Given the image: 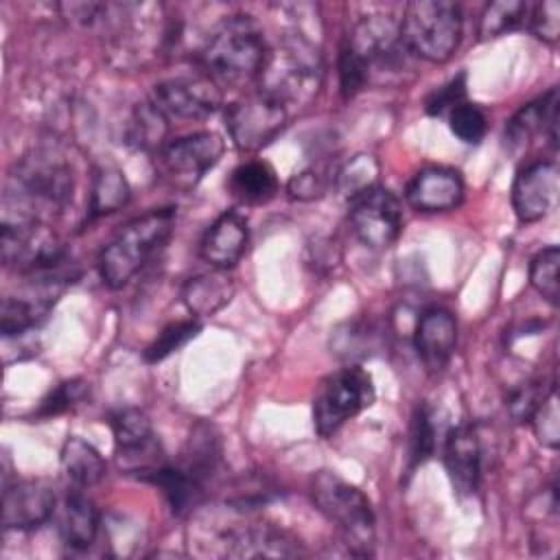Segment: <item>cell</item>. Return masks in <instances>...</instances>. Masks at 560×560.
<instances>
[{"instance_id": "cell-1", "label": "cell", "mask_w": 560, "mask_h": 560, "mask_svg": "<svg viewBox=\"0 0 560 560\" xmlns=\"http://www.w3.org/2000/svg\"><path fill=\"white\" fill-rule=\"evenodd\" d=\"M72 188V166L61 155L37 149L24 155L9 175L2 219L44 221V217L66 210Z\"/></svg>"}, {"instance_id": "cell-2", "label": "cell", "mask_w": 560, "mask_h": 560, "mask_svg": "<svg viewBox=\"0 0 560 560\" xmlns=\"http://www.w3.org/2000/svg\"><path fill=\"white\" fill-rule=\"evenodd\" d=\"M98 20L109 24L107 52L122 68H144L177 37L160 4H103Z\"/></svg>"}, {"instance_id": "cell-3", "label": "cell", "mask_w": 560, "mask_h": 560, "mask_svg": "<svg viewBox=\"0 0 560 560\" xmlns=\"http://www.w3.org/2000/svg\"><path fill=\"white\" fill-rule=\"evenodd\" d=\"M267 50L260 26L249 15H232L212 31L199 61L219 88H241L258 79Z\"/></svg>"}, {"instance_id": "cell-4", "label": "cell", "mask_w": 560, "mask_h": 560, "mask_svg": "<svg viewBox=\"0 0 560 560\" xmlns=\"http://www.w3.org/2000/svg\"><path fill=\"white\" fill-rule=\"evenodd\" d=\"M175 228L173 208H155L125 223L98 256V271L109 289L125 287L166 243Z\"/></svg>"}, {"instance_id": "cell-5", "label": "cell", "mask_w": 560, "mask_h": 560, "mask_svg": "<svg viewBox=\"0 0 560 560\" xmlns=\"http://www.w3.org/2000/svg\"><path fill=\"white\" fill-rule=\"evenodd\" d=\"M256 81L258 92L282 107L308 103L322 83L319 57L306 42L287 39L267 50Z\"/></svg>"}, {"instance_id": "cell-6", "label": "cell", "mask_w": 560, "mask_h": 560, "mask_svg": "<svg viewBox=\"0 0 560 560\" xmlns=\"http://www.w3.org/2000/svg\"><path fill=\"white\" fill-rule=\"evenodd\" d=\"M462 37V7L448 0H413L400 20V39L407 52L442 63L451 59Z\"/></svg>"}, {"instance_id": "cell-7", "label": "cell", "mask_w": 560, "mask_h": 560, "mask_svg": "<svg viewBox=\"0 0 560 560\" xmlns=\"http://www.w3.org/2000/svg\"><path fill=\"white\" fill-rule=\"evenodd\" d=\"M317 510L335 523L354 553H370L374 540V510L370 499L339 475L322 470L311 486Z\"/></svg>"}, {"instance_id": "cell-8", "label": "cell", "mask_w": 560, "mask_h": 560, "mask_svg": "<svg viewBox=\"0 0 560 560\" xmlns=\"http://www.w3.org/2000/svg\"><path fill=\"white\" fill-rule=\"evenodd\" d=\"M376 398L372 376L359 368L348 365L326 376L313 398V422L322 438L337 433L350 418L368 409Z\"/></svg>"}, {"instance_id": "cell-9", "label": "cell", "mask_w": 560, "mask_h": 560, "mask_svg": "<svg viewBox=\"0 0 560 560\" xmlns=\"http://www.w3.org/2000/svg\"><path fill=\"white\" fill-rule=\"evenodd\" d=\"M223 140L214 131H197L166 142L155 153L158 175L175 190H192L221 160Z\"/></svg>"}, {"instance_id": "cell-10", "label": "cell", "mask_w": 560, "mask_h": 560, "mask_svg": "<svg viewBox=\"0 0 560 560\" xmlns=\"http://www.w3.org/2000/svg\"><path fill=\"white\" fill-rule=\"evenodd\" d=\"M287 125V107L254 92L232 103L225 112V127L241 151H258L269 144Z\"/></svg>"}, {"instance_id": "cell-11", "label": "cell", "mask_w": 560, "mask_h": 560, "mask_svg": "<svg viewBox=\"0 0 560 560\" xmlns=\"http://www.w3.org/2000/svg\"><path fill=\"white\" fill-rule=\"evenodd\" d=\"M348 217L357 238L372 249L389 247L402 230L400 201L383 186H372L350 199Z\"/></svg>"}, {"instance_id": "cell-12", "label": "cell", "mask_w": 560, "mask_h": 560, "mask_svg": "<svg viewBox=\"0 0 560 560\" xmlns=\"http://www.w3.org/2000/svg\"><path fill=\"white\" fill-rule=\"evenodd\" d=\"M151 101L166 114V118L201 120L219 109L221 88L203 72L195 77H175L160 81L153 88Z\"/></svg>"}, {"instance_id": "cell-13", "label": "cell", "mask_w": 560, "mask_h": 560, "mask_svg": "<svg viewBox=\"0 0 560 560\" xmlns=\"http://www.w3.org/2000/svg\"><path fill=\"white\" fill-rule=\"evenodd\" d=\"M109 422L116 442V457L125 470L144 475L162 466V448L144 411L133 407L120 409Z\"/></svg>"}, {"instance_id": "cell-14", "label": "cell", "mask_w": 560, "mask_h": 560, "mask_svg": "<svg viewBox=\"0 0 560 560\" xmlns=\"http://www.w3.org/2000/svg\"><path fill=\"white\" fill-rule=\"evenodd\" d=\"M560 195V173L553 162H532L514 179L512 208L521 223H534L547 217Z\"/></svg>"}, {"instance_id": "cell-15", "label": "cell", "mask_w": 560, "mask_h": 560, "mask_svg": "<svg viewBox=\"0 0 560 560\" xmlns=\"http://www.w3.org/2000/svg\"><path fill=\"white\" fill-rule=\"evenodd\" d=\"M225 556L232 558H295L304 549L295 536L269 523H243L221 532Z\"/></svg>"}, {"instance_id": "cell-16", "label": "cell", "mask_w": 560, "mask_h": 560, "mask_svg": "<svg viewBox=\"0 0 560 560\" xmlns=\"http://www.w3.org/2000/svg\"><path fill=\"white\" fill-rule=\"evenodd\" d=\"M346 42L368 63L370 72L376 66L389 68L402 59L400 50L405 46L400 39V20H396L387 13L361 18L354 24L352 35Z\"/></svg>"}, {"instance_id": "cell-17", "label": "cell", "mask_w": 560, "mask_h": 560, "mask_svg": "<svg viewBox=\"0 0 560 560\" xmlns=\"http://www.w3.org/2000/svg\"><path fill=\"white\" fill-rule=\"evenodd\" d=\"M55 512V492L39 479H20L2 492V525L7 529H35Z\"/></svg>"}, {"instance_id": "cell-18", "label": "cell", "mask_w": 560, "mask_h": 560, "mask_svg": "<svg viewBox=\"0 0 560 560\" xmlns=\"http://www.w3.org/2000/svg\"><path fill=\"white\" fill-rule=\"evenodd\" d=\"M405 197L420 212L453 210L464 197V182L453 168L427 166L411 177Z\"/></svg>"}, {"instance_id": "cell-19", "label": "cell", "mask_w": 560, "mask_h": 560, "mask_svg": "<svg viewBox=\"0 0 560 560\" xmlns=\"http://www.w3.org/2000/svg\"><path fill=\"white\" fill-rule=\"evenodd\" d=\"M444 466L453 490L459 497H468L477 490L481 472V446L470 424H459L448 431L444 442Z\"/></svg>"}, {"instance_id": "cell-20", "label": "cell", "mask_w": 560, "mask_h": 560, "mask_svg": "<svg viewBox=\"0 0 560 560\" xmlns=\"http://www.w3.org/2000/svg\"><path fill=\"white\" fill-rule=\"evenodd\" d=\"M418 357L431 372H440L457 343V322L446 308H429L420 315L413 332Z\"/></svg>"}, {"instance_id": "cell-21", "label": "cell", "mask_w": 560, "mask_h": 560, "mask_svg": "<svg viewBox=\"0 0 560 560\" xmlns=\"http://www.w3.org/2000/svg\"><path fill=\"white\" fill-rule=\"evenodd\" d=\"M247 245V223L238 212H223L217 221L206 230L199 254L214 269L232 267L245 252Z\"/></svg>"}, {"instance_id": "cell-22", "label": "cell", "mask_w": 560, "mask_h": 560, "mask_svg": "<svg viewBox=\"0 0 560 560\" xmlns=\"http://www.w3.org/2000/svg\"><path fill=\"white\" fill-rule=\"evenodd\" d=\"M534 136H542L551 147L558 144V90L551 88L542 98L523 105L505 127V138L514 147H525Z\"/></svg>"}, {"instance_id": "cell-23", "label": "cell", "mask_w": 560, "mask_h": 560, "mask_svg": "<svg viewBox=\"0 0 560 560\" xmlns=\"http://www.w3.org/2000/svg\"><path fill=\"white\" fill-rule=\"evenodd\" d=\"M57 529L66 547L74 551H83L92 547L98 536V529H101L98 510L88 497H83L81 492H72L63 499L57 512Z\"/></svg>"}, {"instance_id": "cell-24", "label": "cell", "mask_w": 560, "mask_h": 560, "mask_svg": "<svg viewBox=\"0 0 560 560\" xmlns=\"http://www.w3.org/2000/svg\"><path fill=\"white\" fill-rule=\"evenodd\" d=\"M234 295L232 278L225 269H214L190 278L182 289V300L192 315L206 317L223 308Z\"/></svg>"}, {"instance_id": "cell-25", "label": "cell", "mask_w": 560, "mask_h": 560, "mask_svg": "<svg viewBox=\"0 0 560 560\" xmlns=\"http://www.w3.org/2000/svg\"><path fill=\"white\" fill-rule=\"evenodd\" d=\"M140 477L162 490L173 514L190 512L192 508L199 505V501L203 497V483L197 481L192 475H188L182 466L162 464Z\"/></svg>"}, {"instance_id": "cell-26", "label": "cell", "mask_w": 560, "mask_h": 560, "mask_svg": "<svg viewBox=\"0 0 560 560\" xmlns=\"http://www.w3.org/2000/svg\"><path fill=\"white\" fill-rule=\"evenodd\" d=\"M230 192L245 206H262L271 201L278 192V175L276 171L262 162L252 160L238 164L228 182Z\"/></svg>"}, {"instance_id": "cell-27", "label": "cell", "mask_w": 560, "mask_h": 560, "mask_svg": "<svg viewBox=\"0 0 560 560\" xmlns=\"http://www.w3.org/2000/svg\"><path fill=\"white\" fill-rule=\"evenodd\" d=\"M61 470L74 488H90L105 477V459L90 442L70 435L61 446Z\"/></svg>"}, {"instance_id": "cell-28", "label": "cell", "mask_w": 560, "mask_h": 560, "mask_svg": "<svg viewBox=\"0 0 560 560\" xmlns=\"http://www.w3.org/2000/svg\"><path fill=\"white\" fill-rule=\"evenodd\" d=\"M221 457V442L219 435L208 424H197L188 438V446L184 453L182 468L192 475L197 481L206 483L214 472Z\"/></svg>"}, {"instance_id": "cell-29", "label": "cell", "mask_w": 560, "mask_h": 560, "mask_svg": "<svg viewBox=\"0 0 560 560\" xmlns=\"http://www.w3.org/2000/svg\"><path fill=\"white\" fill-rule=\"evenodd\" d=\"M129 201V184L116 166H101L92 179L90 217H103L120 210Z\"/></svg>"}, {"instance_id": "cell-30", "label": "cell", "mask_w": 560, "mask_h": 560, "mask_svg": "<svg viewBox=\"0 0 560 560\" xmlns=\"http://www.w3.org/2000/svg\"><path fill=\"white\" fill-rule=\"evenodd\" d=\"M168 118L166 114L149 98L133 109L129 125V142L144 151H160L166 144Z\"/></svg>"}, {"instance_id": "cell-31", "label": "cell", "mask_w": 560, "mask_h": 560, "mask_svg": "<svg viewBox=\"0 0 560 560\" xmlns=\"http://www.w3.org/2000/svg\"><path fill=\"white\" fill-rule=\"evenodd\" d=\"M527 4L518 2V0H499V2H490L479 20V35L481 39H490V37H501L514 28H518L521 24H525L527 18Z\"/></svg>"}, {"instance_id": "cell-32", "label": "cell", "mask_w": 560, "mask_h": 560, "mask_svg": "<svg viewBox=\"0 0 560 560\" xmlns=\"http://www.w3.org/2000/svg\"><path fill=\"white\" fill-rule=\"evenodd\" d=\"M376 179H378V162L368 153H359V155L350 158L335 173V188L346 199H354L363 190L376 186Z\"/></svg>"}, {"instance_id": "cell-33", "label": "cell", "mask_w": 560, "mask_h": 560, "mask_svg": "<svg viewBox=\"0 0 560 560\" xmlns=\"http://www.w3.org/2000/svg\"><path fill=\"white\" fill-rule=\"evenodd\" d=\"M558 267H560V249L556 245H549L540 249L532 262H529V282L547 300L549 304H558L560 284H558Z\"/></svg>"}, {"instance_id": "cell-34", "label": "cell", "mask_w": 560, "mask_h": 560, "mask_svg": "<svg viewBox=\"0 0 560 560\" xmlns=\"http://www.w3.org/2000/svg\"><path fill=\"white\" fill-rule=\"evenodd\" d=\"M556 389L553 378H536L518 385L508 398V411L516 422H529L534 411L542 405V400Z\"/></svg>"}, {"instance_id": "cell-35", "label": "cell", "mask_w": 560, "mask_h": 560, "mask_svg": "<svg viewBox=\"0 0 560 560\" xmlns=\"http://www.w3.org/2000/svg\"><path fill=\"white\" fill-rule=\"evenodd\" d=\"M199 322L184 319V322H173L168 324L144 350V359L151 363H158L173 354L177 348H182L186 341H190L199 332Z\"/></svg>"}, {"instance_id": "cell-36", "label": "cell", "mask_w": 560, "mask_h": 560, "mask_svg": "<svg viewBox=\"0 0 560 560\" xmlns=\"http://www.w3.org/2000/svg\"><path fill=\"white\" fill-rule=\"evenodd\" d=\"M448 127L462 142L477 144L486 136L488 118L475 103L462 101L448 112Z\"/></svg>"}, {"instance_id": "cell-37", "label": "cell", "mask_w": 560, "mask_h": 560, "mask_svg": "<svg viewBox=\"0 0 560 560\" xmlns=\"http://www.w3.org/2000/svg\"><path fill=\"white\" fill-rule=\"evenodd\" d=\"M88 383L72 378V381H63L59 383L37 407L35 416L37 418H52L59 413H66L70 409H74L77 405H81L88 398Z\"/></svg>"}, {"instance_id": "cell-38", "label": "cell", "mask_w": 560, "mask_h": 560, "mask_svg": "<svg viewBox=\"0 0 560 560\" xmlns=\"http://www.w3.org/2000/svg\"><path fill=\"white\" fill-rule=\"evenodd\" d=\"M435 451V424L427 407H420L411 418L409 431V459L411 466L427 462Z\"/></svg>"}, {"instance_id": "cell-39", "label": "cell", "mask_w": 560, "mask_h": 560, "mask_svg": "<svg viewBox=\"0 0 560 560\" xmlns=\"http://www.w3.org/2000/svg\"><path fill=\"white\" fill-rule=\"evenodd\" d=\"M368 79H370L368 63L348 46V42H343V46L339 50V88H341V96L346 101L357 96L365 88Z\"/></svg>"}, {"instance_id": "cell-40", "label": "cell", "mask_w": 560, "mask_h": 560, "mask_svg": "<svg viewBox=\"0 0 560 560\" xmlns=\"http://www.w3.org/2000/svg\"><path fill=\"white\" fill-rule=\"evenodd\" d=\"M330 184H335V175H330L328 168L308 166L289 179L287 190L293 199L311 201V199H319L322 195H326Z\"/></svg>"}, {"instance_id": "cell-41", "label": "cell", "mask_w": 560, "mask_h": 560, "mask_svg": "<svg viewBox=\"0 0 560 560\" xmlns=\"http://www.w3.org/2000/svg\"><path fill=\"white\" fill-rule=\"evenodd\" d=\"M527 28L542 42L556 44L560 37V4L556 0H542L527 9Z\"/></svg>"}, {"instance_id": "cell-42", "label": "cell", "mask_w": 560, "mask_h": 560, "mask_svg": "<svg viewBox=\"0 0 560 560\" xmlns=\"http://www.w3.org/2000/svg\"><path fill=\"white\" fill-rule=\"evenodd\" d=\"M532 427L536 440L547 448H558L560 444V413H558V396L556 389L542 400V405L532 416Z\"/></svg>"}, {"instance_id": "cell-43", "label": "cell", "mask_w": 560, "mask_h": 560, "mask_svg": "<svg viewBox=\"0 0 560 560\" xmlns=\"http://www.w3.org/2000/svg\"><path fill=\"white\" fill-rule=\"evenodd\" d=\"M462 101H464V74H457L455 79H451L446 85L438 88L427 98V112L431 116H440L444 112H451Z\"/></svg>"}]
</instances>
